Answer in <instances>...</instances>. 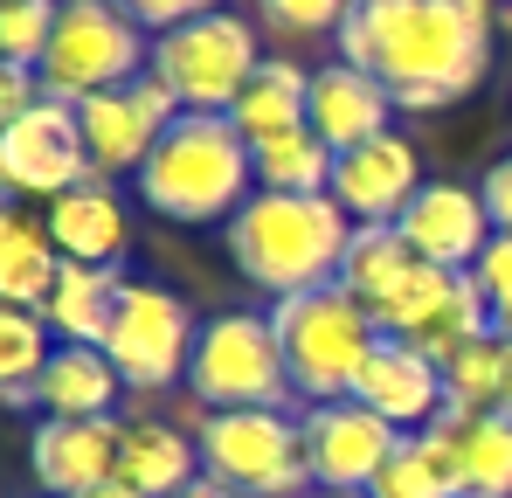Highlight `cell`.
I'll return each mask as SVG.
<instances>
[{"instance_id": "6da1fadb", "label": "cell", "mask_w": 512, "mask_h": 498, "mask_svg": "<svg viewBox=\"0 0 512 498\" xmlns=\"http://www.w3.org/2000/svg\"><path fill=\"white\" fill-rule=\"evenodd\" d=\"M340 63L388 83L395 111H443L492 63V0H353Z\"/></svg>"}, {"instance_id": "7a4b0ae2", "label": "cell", "mask_w": 512, "mask_h": 498, "mask_svg": "<svg viewBox=\"0 0 512 498\" xmlns=\"http://www.w3.org/2000/svg\"><path fill=\"white\" fill-rule=\"evenodd\" d=\"M346 243H353V222L333 194H263L256 187L229 222V263L270 298L340 284Z\"/></svg>"}, {"instance_id": "3957f363", "label": "cell", "mask_w": 512, "mask_h": 498, "mask_svg": "<svg viewBox=\"0 0 512 498\" xmlns=\"http://www.w3.org/2000/svg\"><path fill=\"white\" fill-rule=\"evenodd\" d=\"M256 187L250 139L229 125V111H180L153 160L139 166V201L167 222H236V208Z\"/></svg>"}, {"instance_id": "277c9868", "label": "cell", "mask_w": 512, "mask_h": 498, "mask_svg": "<svg viewBox=\"0 0 512 498\" xmlns=\"http://www.w3.org/2000/svg\"><path fill=\"white\" fill-rule=\"evenodd\" d=\"M270 326H277V346H284L291 388L305 402H346L353 381H360V367H367V353L381 346L374 312L346 284H319V291L277 298Z\"/></svg>"}, {"instance_id": "5b68a950", "label": "cell", "mask_w": 512, "mask_h": 498, "mask_svg": "<svg viewBox=\"0 0 512 498\" xmlns=\"http://www.w3.org/2000/svg\"><path fill=\"white\" fill-rule=\"evenodd\" d=\"M139 63H153V42H146V28L118 0H63L49 56L35 63V77H42V97L84 104L97 90H118V83L146 77Z\"/></svg>"}, {"instance_id": "8992f818", "label": "cell", "mask_w": 512, "mask_h": 498, "mask_svg": "<svg viewBox=\"0 0 512 498\" xmlns=\"http://www.w3.org/2000/svg\"><path fill=\"white\" fill-rule=\"evenodd\" d=\"M187 388L194 402L215 409H284L298 388H291V367H284V346L270 312H222L194 332V360H187Z\"/></svg>"}, {"instance_id": "52a82bcc", "label": "cell", "mask_w": 512, "mask_h": 498, "mask_svg": "<svg viewBox=\"0 0 512 498\" xmlns=\"http://www.w3.org/2000/svg\"><path fill=\"white\" fill-rule=\"evenodd\" d=\"M201 471L236 485L250 498H305L312 471H305V436L284 409H215L194 429Z\"/></svg>"}, {"instance_id": "ba28073f", "label": "cell", "mask_w": 512, "mask_h": 498, "mask_svg": "<svg viewBox=\"0 0 512 498\" xmlns=\"http://www.w3.org/2000/svg\"><path fill=\"white\" fill-rule=\"evenodd\" d=\"M256 28L243 14H201V21H180L167 35H153V77L173 90L180 111H229L243 97V83L256 77Z\"/></svg>"}, {"instance_id": "9c48e42d", "label": "cell", "mask_w": 512, "mask_h": 498, "mask_svg": "<svg viewBox=\"0 0 512 498\" xmlns=\"http://www.w3.org/2000/svg\"><path fill=\"white\" fill-rule=\"evenodd\" d=\"M194 312L173 298L167 284H125V305L104 332V353L111 367L125 374V388L139 395H160V388H180L187 381V360H194Z\"/></svg>"}, {"instance_id": "30bf717a", "label": "cell", "mask_w": 512, "mask_h": 498, "mask_svg": "<svg viewBox=\"0 0 512 498\" xmlns=\"http://www.w3.org/2000/svg\"><path fill=\"white\" fill-rule=\"evenodd\" d=\"M90 180V146H84V118L77 104L63 97H42L35 111H21L7 132H0V194H70Z\"/></svg>"}, {"instance_id": "8fae6325", "label": "cell", "mask_w": 512, "mask_h": 498, "mask_svg": "<svg viewBox=\"0 0 512 498\" xmlns=\"http://www.w3.org/2000/svg\"><path fill=\"white\" fill-rule=\"evenodd\" d=\"M77 118H84L90 173H97V180H111V173H132V180H139V166L153 160V146L167 139V125L180 118V104H173L167 83L146 70V77L118 83V90L84 97Z\"/></svg>"}, {"instance_id": "7c38bea8", "label": "cell", "mask_w": 512, "mask_h": 498, "mask_svg": "<svg viewBox=\"0 0 512 498\" xmlns=\"http://www.w3.org/2000/svg\"><path fill=\"white\" fill-rule=\"evenodd\" d=\"M298 436H305V471H312L319 492H367L381 478V464L395 457V443H402V429H388L353 395L346 402H312Z\"/></svg>"}, {"instance_id": "4fadbf2b", "label": "cell", "mask_w": 512, "mask_h": 498, "mask_svg": "<svg viewBox=\"0 0 512 498\" xmlns=\"http://www.w3.org/2000/svg\"><path fill=\"white\" fill-rule=\"evenodd\" d=\"M118 436L125 422L111 415H49L28 436V471L49 498H84L118 478Z\"/></svg>"}, {"instance_id": "5bb4252c", "label": "cell", "mask_w": 512, "mask_h": 498, "mask_svg": "<svg viewBox=\"0 0 512 498\" xmlns=\"http://www.w3.org/2000/svg\"><path fill=\"white\" fill-rule=\"evenodd\" d=\"M416 187H423L416 146L402 132H381V139L346 146L340 160H333V187L326 194L346 208L353 229H367V222H402V208L416 201Z\"/></svg>"}, {"instance_id": "9a60e30c", "label": "cell", "mask_w": 512, "mask_h": 498, "mask_svg": "<svg viewBox=\"0 0 512 498\" xmlns=\"http://www.w3.org/2000/svg\"><path fill=\"white\" fill-rule=\"evenodd\" d=\"M402 243L416 249L436 270H471L485 243H492V215H485V194L478 187H457V180H423L416 201L402 208Z\"/></svg>"}, {"instance_id": "2e32d148", "label": "cell", "mask_w": 512, "mask_h": 498, "mask_svg": "<svg viewBox=\"0 0 512 498\" xmlns=\"http://www.w3.org/2000/svg\"><path fill=\"white\" fill-rule=\"evenodd\" d=\"M353 402L374 409L388 429H402V436L429 429L436 415L450 409L443 367H436L429 353H416L409 339H388V332H381V346L367 353V367H360V381H353Z\"/></svg>"}, {"instance_id": "e0dca14e", "label": "cell", "mask_w": 512, "mask_h": 498, "mask_svg": "<svg viewBox=\"0 0 512 498\" xmlns=\"http://www.w3.org/2000/svg\"><path fill=\"white\" fill-rule=\"evenodd\" d=\"M388 118H395V97H388V83H381V77H367V70H353V63H326V70H312L305 125H312L333 153L395 132Z\"/></svg>"}, {"instance_id": "ac0fdd59", "label": "cell", "mask_w": 512, "mask_h": 498, "mask_svg": "<svg viewBox=\"0 0 512 498\" xmlns=\"http://www.w3.org/2000/svg\"><path fill=\"white\" fill-rule=\"evenodd\" d=\"M125 270L118 263H63L49 298H42V326L56 332V346H104V332L125 305Z\"/></svg>"}, {"instance_id": "d6986e66", "label": "cell", "mask_w": 512, "mask_h": 498, "mask_svg": "<svg viewBox=\"0 0 512 498\" xmlns=\"http://www.w3.org/2000/svg\"><path fill=\"white\" fill-rule=\"evenodd\" d=\"M42 222H49V243L63 249V263H118L125 256V236H132L125 229V201L97 173H90L84 187L56 194Z\"/></svg>"}, {"instance_id": "ffe728a7", "label": "cell", "mask_w": 512, "mask_h": 498, "mask_svg": "<svg viewBox=\"0 0 512 498\" xmlns=\"http://www.w3.org/2000/svg\"><path fill=\"white\" fill-rule=\"evenodd\" d=\"M423 277V256L402 243V229L395 222H367V229H353V243H346V263H340V284L374 312V326L395 312V298L409 291Z\"/></svg>"}, {"instance_id": "44dd1931", "label": "cell", "mask_w": 512, "mask_h": 498, "mask_svg": "<svg viewBox=\"0 0 512 498\" xmlns=\"http://www.w3.org/2000/svg\"><path fill=\"white\" fill-rule=\"evenodd\" d=\"M201 478V450L173 429V422H125L118 436V485L139 498H173Z\"/></svg>"}, {"instance_id": "7402d4cb", "label": "cell", "mask_w": 512, "mask_h": 498, "mask_svg": "<svg viewBox=\"0 0 512 498\" xmlns=\"http://www.w3.org/2000/svg\"><path fill=\"white\" fill-rule=\"evenodd\" d=\"M305 104H312V77H305L298 63H284V56H263L256 77L243 83V97L229 104V125H236L250 146H263V139L298 132V125H305Z\"/></svg>"}, {"instance_id": "603a6c76", "label": "cell", "mask_w": 512, "mask_h": 498, "mask_svg": "<svg viewBox=\"0 0 512 498\" xmlns=\"http://www.w3.org/2000/svg\"><path fill=\"white\" fill-rule=\"evenodd\" d=\"M35 395H42L35 409H49V415H111L118 395H125V374L111 367L104 346H56Z\"/></svg>"}, {"instance_id": "cb8c5ba5", "label": "cell", "mask_w": 512, "mask_h": 498, "mask_svg": "<svg viewBox=\"0 0 512 498\" xmlns=\"http://www.w3.org/2000/svg\"><path fill=\"white\" fill-rule=\"evenodd\" d=\"M457 498H512V409L457 415Z\"/></svg>"}, {"instance_id": "d4e9b609", "label": "cell", "mask_w": 512, "mask_h": 498, "mask_svg": "<svg viewBox=\"0 0 512 498\" xmlns=\"http://www.w3.org/2000/svg\"><path fill=\"white\" fill-rule=\"evenodd\" d=\"M250 160H256V187H263V194H326L340 153H333L312 125H298V132H284V139L250 146Z\"/></svg>"}, {"instance_id": "484cf974", "label": "cell", "mask_w": 512, "mask_h": 498, "mask_svg": "<svg viewBox=\"0 0 512 498\" xmlns=\"http://www.w3.org/2000/svg\"><path fill=\"white\" fill-rule=\"evenodd\" d=\"M56 353V332L42 326V312H21V305H0V409H28L42 402V367Z\"/></svg>"}, {"instance_id": "4316f807", "label": "cell", "mask_w": 512, "mask_h": 498, "mask_svg": "<svg viewBox=\"0 0 512 498\" xmlns=\"http://www.w3.org/2000/svg\"><path fill=\"white\" fill-rule=\"evenodd\" d=\"M56 270H63V249L49 243V222H14V229L0 236V305L42 312Z\"/></svg>"}, {"instance_id": "83f0119b", "label": "cell", "mask_w": 512, "mask_h": 498, "mask_svg": "<svg viewBox=\"0 0 512 498\" xmlns=\"http://www.w3.org/2000/svg\"><path fill=\"white\" fill-rule=\"evenodd\" d=\"M506 381H512V346L499 332H485L478 346H464L450 367H443V395L457 415H492L506 409Z\"/></svg>"}, {"instance_id": "f1b7e54d", "label": "cell", "mask_w": 512, "mask_h": 498, "mask_svg": "<svg viewBox=\"0 0 512 498\" xmlns=\"http://www.w3.org/2000/svg\"><path fill=\"white\" fill-rule=\"evenodd\" d=\"M367 498H457V485H450L443 457L429 450L423 436H402L395 457L381 464V478L367 485Z\"/></svg>"}, {"instance_id": "f546056e", "label": "cell", "mask_w": 512, "mask_h": 498, "mask_svg": "<svg viewBox=\"0 0 512 498\" xmlns=\"http://www.w3.org/2000/svg\"><path fill=\"white\" fill-rule=\"evenodd\" d=\"M63 0H0V63H42L49 35H56Z\"/></svg>"}, {"instance_id": "4dcf8cb0", "label": "cell", "mask_w": 512, "mask_h": 498, "mask_svg": "<svg viewBox=\"0 0 512 498\" xmlns=\"http://www.w3.org/2000/svg\"><path fill=\"white\" fill-rule=\"evenodd\" d=\"M256 7L284 35H340V21L353 14V0H256Z\"/></svg>"}, {"instance_id": "1f68e13d", "label": "cell", "mask_w": 512, "mask_h": 498, "mask_svg": "<svg viewBox=\"0 0 512 498\" xmlns=\"http://www.w3.org/2000/svg\"><path fill=\"white\" fill-rule=\"evenodd\" d=\"M471 284L485 291V305H492V312H499V305H512V236H506V229H492L485 256L471 263Z\"/></svg>"}, {"instance_id": "d6a6232c", "label": "cell", "mask_w": 512, "mask_h": 498, "mask_svg": "<svg viewBox=\"0 0 512 498\" xmlns=\"http://www.w3.org/2000/svg\"><path fill=\"white\" fill-rule=\"evenodd\" d=\"M146 35H167L180 21H201V14H215V0H118Z\"/></svg>"}, {"instance_id": "836d02e7", "label": "cell", "mask_w": 512, "mask_h": 498, "mask_svg": "<svg viewBox=\"0 0 512 498\" xmlns=\"http://www.w3.org/2000/svg\"><path fill=\"white\" fill-rule=\"evenodd\" d=\"M42 104V77L28 70V63H0V132L21 118V111H35Z\"/></svg>"}, {"instance_id": "e575fe53", "label": "cell", "mask_w": 512, "mask_h": 498, "mask_svg": "<svg viewBox=\"0 0 512 498\" xmlns=\"http://www.w3.org/2000/svg\"><path fill=\"white\" fill-rule=\"evenodd\" d=\"M478 194H485L492 229H506V236H512V153H506V160H492V173L478 180Z\"/></svg>"}, {"instance_id": "d590c367", "label": "cell", "mask_w": 512, "mask_h": 498, "mask_svg": "<svg viewBox=\"0 0 512 498\" xmlns=\"http://www.w3.org/2000/svg\"><path fill=\"white\" fill-rule=\"evenodd\" d=\"M173 498H250V492H236V485H222V478H208V471H201L187 492H173Z\"/></svg>"}, {"instance_id": "8d00e7d4", "label": "cell", "mask_w": 512, "mask_h": 498, "mask_svg": "<svg viewBox=\"0 0 512 498\" xmlns=\"http://www.w3.org/2000/svg\"><path fill=\"white\" fill-rule=\"evenodd\" d=\"M84 498H139V492H132V485H118V478H111V485H97V492H84Z\"/></svg>"}, {"instance_id": "74e56055", "label": "cell", "mask_w": 512, "mask_h": 498, "mask_svg": "<svg viewBox=\"0 0 512 498\" xmlns=\"http://www.w3.org/2000/svg\"><path fill=\"white\" fill-rule=\"evenodd\" d=\"M14 222H21V215H14V194H0V236H7Z\"/></svg>"}, {"instance_id": "f35d334b", "label": "cell", "mask_w": 512, "mask_h": 498, "mask_svg": "<svg viewBox=\"0 0 512 498\" xmlns=\"http://www.w3.org/2000/svg\"><path fill=\"white\" fill-rule=\"evenodd\" d=\"M492 332H499V339H512V305H499V312H492Z\"/></svg>"}, {"instance_id": "ab89813d", "label": "cell", "mask_w": 512, "mask_h": 498, "mask_svg": "<svg viewBox=\"0 0 512 498\" xmlns=\"http://www.w3.org/2000/svg\"><path fill=\"white\" fill-rule=\"evenodd\" d=\"M319 498H367V492H319Z\"/></svg>"}, {"instance_id": "60d3db41", "label": "cell", "mask_w": 512, "mask_h": 498, "mask_svg": "<svg viewBox=\"0 0 512 498\" xmlns=\"http://www.w3.org/2000/svg\"><path fill=\"white\" fill-rule=\"evenodd\" d=\"M506 346H512V339H506ZM506 409H512V381H506Z\"/></svg>"}]
</instances>
